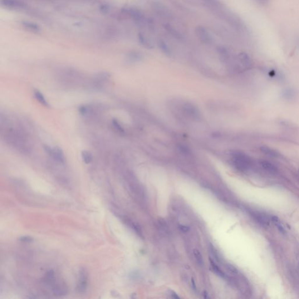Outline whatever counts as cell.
I'll return each instance as SVG.
<instances>
[{
	"mask_svg": "<svg viewBox=\"0 0 299 299\" xmlns=\"http://www.w3.org/2000/svg\"><path fill=\"white\" fill-rule=\"evenodd\" d=\"M171 295L172 297H174L175 299H179V296H178V295H177L174 291H171Z\"/></svg>",
	"mask_w": 299,
	"mask_h": 299,
	"instance_id": "27",
	"label": "cell"
},
{
	"mask_svg": "<svg viewBox=\"0 0 299 299\" xmlns=\"http://www.w3.org/2000/svg\"></svg>",
	"mask_w": 299,
	"mask_h": 299,
	"instance_id": "28",
	"label": "cell"
},
{
	"mask_svg": "<svg viewBox=\"0 0 299 299\" xmlns=\"http://www.w3.org/2000/svg\"><path fill=\"white\" fill-rule=\"evenodd\" d=\"M226 267H227V269H228L231 273L233 274H238V270H237V268H235L234 266H233L232 265H231V264H227V265H226Z\"/></svg>",
	"mask_w": 299,
	"mask_h": 299,
	"instance_id": "20",
	"label": "cell"
},
{
	"mask_svg": "<svg viewBox=\"0 0 299 299\" xmlns=\"http://www.w3.org/2000/svg\"><path fill=\"white\" fill-rule=\"evenodd\" d=\"M88 274L85 269H81L79 272V278L77 286V291L79 293H85L88 287Z\"/></svg>",
	"mask_w": 299,
	"mask_h": 299,
	"instance_id": "6",
	"label": "cell"
},
{
	"mask_svg": "<svg viewBox=\"0 0 299 299\" xmlns=\"http://www.w3.org/2000/svg\"><path fill=\"white\" fill-rule=\"evenodd\" d=\"M196 35L202 42L206 45H210L214 42V38L208 29L202 26L196 27Z\"/></svg>",
	"mask_w": 299,
	"mask_h": 299,
	"instance_id": "4",
	"label": "cell"
},
{
	"mask_svg": "<svg viewBox=\"0 0 299 299\" xmlns=\"http://www.w3.org/2000/svg\"><path fill=\"white\" fill-rule=\"evenodd\" d=\"M141 55L137 52H132L129 54V59L132 60H138L141 58Z\"/></svg>",
	"mask_w": 299,
	"mask_h": 299,
	"instance_id": "19",
	"label": "cell"
},
{
	"mask_svg": "<svg viewBox=\"0 0 299 299\" xmlns=\"http://www.w3.org/2000/svg\"></svg>",
	"mask_w": 299,
	"mask_h": 299,
	"instance_id": "29",
	"label": "cell"
},
{
	"mask_svg": "<svg viewBox=\"0 0 299 299\" xmlns=\"http://www.w3.org/2000/svg\"><path fill=\"white\" fill-rule=\"evenodd\" d=\"M44 149L46 152L57 162L62 164L65 162L64 155L62 149L58 147L52 148L48 145H45Z\"/></svg>",
	"mask_w": 299,
	"mask_h": 299,
	"instance_id": "7",
	"label": "cell"
},
{
	"mask_svg": "<svg viewBox=\"0 0 299 299\" xmlns=\"http://www.w3.org/2000/svg\"><path fill=\"white\" fill-rule=\"evenodd\" d=\"M202 4L212 13L221 18L226 11L220 0H200Z\"/></svg>",
	"mask_w": 299,
	"mask_h": 299,
	"instance_id": "2",
	"label": "cell"
},
{
	"mask_svg": "<svg viewBox=\"0 0 299 299\" xmlns=\"http://www.w3.org/2000/svg\"><path fill=\"white\" fill-rule=\"evenodd\" d=\"M153 10L160 17L166 19H170L172 17L170 9L166 5L159 2H154L151 4Z\"/></svg>",
	"mask_w": 299,
	"mask_h": 299,
	"instance_id": "5",
	"label": "cell"
},
{
	"mask_svg": "<svg viewBox=\"0 0 299 299\" xmlns=\"http://www.w3.org/2000/svg\"><path fill=\"white\" fill-rule=\"evenodd\" d=\"M21 25H22V26L25 28V29L29 30V31H31L32 32L39 33L41 30L39 25L31 21H22L21 22Z\"/></svg>",
	"mask_w": 299,
	"mask_h": 299,
	"instance_id": "11",
	"label": "cell"
},
{
	"mask_svg": "<svg viewBox=\"0 0 299 299\" xmlns=\"http://www.w3.org/2000/svg\"><path fill=\"white\" fill-rule=\"evenodd\" d=\"M34 96L36 98V100H37L40 104H42V105L45 106H49V104L48 103V102L47 101V100L45 98L44 95L42 94L41 92L39 91V90H36L34 91Z\"/></svg>",
	"mask_w": 299,
	"mask_h": 299,
	"instance_id": "14",
	"label": "cell"
},
{
	"mask_svg": "<svg viewBox=\"0 0 299 299\" xmlns=\"http://www.w3.org/2000/svg\"><path fill=\"white\" fill-rule=\"evenodd\" d=\"M179 228L183 232H187L189 230V228L188 227L185 226H183V225H179Z\"/></svg>",
	"mask_w": 299,
	"mask_h": 299,
	"instance_id": "22",
	"label": "cell"
},
{
	"mask_svg": "<svg viewBox=\"0 0 299 299\" xmlns=\"http://www.w3.org/2000/svg\"><path fill=\"white\" fill-rule=\"evenodd\" d=\"M210 263H211L212 268H213L214 272L216 273V274L218 275L219 276H220V277H221L223 278H226V275L222 270L220 269V268H219V266H217L215 263H214L211 260H210Z\"/></svg>",
	"mask_w": 299,
	"mask_h": 299,
	"instance_id": "17",
	"label": "cell"
},
{
	"mask_svg": "<svg viewBox=\"0 0 299 299\" xmlns=\"http://www.w3.org/2000/svg\"><path fill=\"white\" fill-rule=\"evenodd\" d=\"M259 164L264 170L269 172V174H276L278 172L277 167L274 165L272 163L269 162L268 161L261 160L259 162Z\"/></svg>",
	"mask_w": 299,
	"mask_h": 299,
	"instance_id": "10",
	"label": "cell"
},
{
	"mask_svg": "<svg viewBox=\"0 0 299 299\" xmlns=\"http://www.w3.org/2000/svg\"><path fill=\"white\" fill-rule=\"evenodd\" d=\"M158 46L159 49L162 51L163 53L167 55H170L171 53V50L170 47L167 44L166 41L164 40L161 39L158 42Z\"/></svg>",
	"mask_w": 299,
	"mask_h": 299,
	"instance_id": "15",
	"label": "cell"
},
{
	"mask_svg": "<svg viewBox=\"0 0 299 299\" xmlns=\"http://www.w3.org/2000/svg\"><path fill=\"white\" fill-rule=\"evenodd\" d=\"M126 14L137 25L142 26L145 23V17L140 10L134 8H128L123 9Z\"/></svg>",
	"mask_w": 299,
	"mask_h": 299,
	"instance_id": "3",
	"label": "cell"
},
{
	"mask_svg": "<svg viewBox=\"0 0 299 299\" xmlns=\"http://www.w3.org/2000/svg\"><path fill=\"white\" fill-rule=\"evenodd\" d=\"M233 154V162L238 170L244 171L251 167L252 160L246 154L241 152H235Z\"/></svg>",
	"mask_w": 299,
	"mask_h": 299,
	"instance_id": "1",
	"label": "cell"
},
{
	"mask_svg": "<svg viewBox=\"0 0 299 299\" xmlns=\"http://www.w3.org/2000/svg\"><path fill=\"white\" fill-rule=\"evenodd\" d=\"M137 39L140 45L145 49H151L154 47V45L152 43L151 41L150 40L149 38L147 37L143 33H139L137 36Z\"/></svg>",
	"mask_w": 299,
	"mask_h": 299,
	"instance_id": "9",
	"label": "cell"
},
{
	"mask_svg": "<svg viewBox=\"0 0 299 299\" xmlns=\"http://www.w3.org/2000/svg\"><path fill=\"white\" fill-rule=\"evenodd\" d=\"M276 226L277 228L278 229L280 233H282V234H284L285 233V229H284V228L280 224H276Z\"/></svg>",
	"mask_w": 299,
	"mask_h": 299,
	"instance_id": "23",
	"label": "cell"
},
{
	"mask_svg": "<svg viewBox=\"0 0 299 299\" xmlns=\"http://www.w3.org/2000/svg\"><path fill=\"white\" fill-rule=\"evenodd\" d=\"M285 95L286 97H291V96H294V94H293V91H291V90H288V91H285Z\"/></svg>",
	"mask_w": 299,
	"mask_h": 299,
	"instance_id": "24",
	"label": "cell"
},
{
	"mask_svg": "<svg viewBox=\"0 0 299 299\" xmlns=\"http://www.w3.org/2000/svg\"><path fill=\"white\" fill-rule=\"evenodd\" d=\"M19 240L21 242H30L33 241V239L32 237H29V236H24V237H21L19 238Z\"/></svg>",
	"mask_w": 299,
	"mask_h": 299,
	"instance_id": "21",
	"label": "cell"
},
{
	"mask_svg": "<svg viewBox=\"0 0 299 299\" xmlns=\"http://www.w3.org/2000/svg\"><path fill=\"white\" fill-rule=\"evenodd\" d=\"M164 29L172 37L178 40L182 39V35L180 33L177 29H175L172 25L166 24L164 25Z\"/></svg>",
	"mask_w": 299,
	"mask_h": 299,
	"instance_id": "13",
	"label": "cell"
},
{
	"mask_svg": "<svg viewBox=\"0 0 299 299\" xmlns=\"http://www.w3.org/2000/svg\"><path fill=\"white\" fill-rule=\"evenodd\" d=\"M272 220L275 223H278L279 221V219L277 216H274L272 217Z\"/></svg>",
	"mask_w": 299,
	"mask_h": 299,
	"instance_id": "25",
	"label": "cell"
},
{
	"mask_svg": "<svg viewBox=\"0 0 299 299\" xmlns=\"http://www.w3.org/2000/svg\"><path fill=\"white\" fill-rule=\"evenodd\" d=\"M1 4L7 8L15 9H24L26 5L19 0H1Z\"/></svg>",
	"mask_w": 299,
	"mask_h": 299,
	"instance_id": "8",
	"label": "cell"
},
{
	"mask_svg": "<svg viewBox=\"0 0 299 299\" xmlns=\"http://www.w3.org/2000/svg\"><path fill=\"white\" fill-rule=\"evenodd\" d=\"M81 157L85 164H90L92 161V155L87 150H83L81 152Z\"/></svg>",
	"mask_w": 299,
	"mask_h": 299,
	"instance_id": "16",
	"label": "cell"
},
{
	"mask_svg": "<svg viewBox=\"0 0 299 299\" xmlns=\"http://www.w3.org/2000/svg\"><path fill=\"white\" fill-rule=\"evenodd\" d=\"M193 254L195 257L196 259L198 262V263L200 265H202L204 264V259L199 251L198 249H194Z\"/></svg>",
	"mask_w": 299,
	"mask_h": 299,
	"instance_id": "18",
	"label": "cell"
},
{
	"mask_svg": "<svg viewBox=\"0 0 299 299\" xmlns=\"http://www.w3.org/2000/svg\"><path fill=\"white\" fill-rule=\"evenodd\" d=\"M260 150L263 154L266 155L267 156H269L270 157L278 158L280 156V154L279 151L267 146H261L260 147Z\"/></svg>",
	"mask_w": 299,
	"mask_h": 299,
	"instance_id": "12",
	"label": "cell"
},
{
	"mask_svg": "<svg viewBox=\"0 0 299 299\" xmlns=\"http://www.w3.org/2000/svg\"><path fill=\"white\" fill-rule=\"evenodd\" d=\"M192 286H193V289L196 291V286L195 282V280L193 279V278H192Z\"/></svg>",
	"mask_w": 299,
	"mask_h": 299,
	"instance_id": "26",
	"label": "cell"
}]
</instances>
